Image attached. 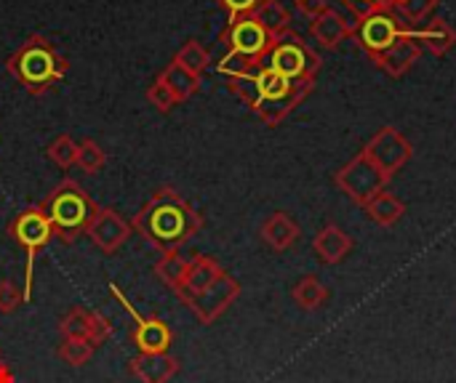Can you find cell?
I'll return each instance as SVG.
<instances>
[{
    "label": "cell",
    "instance_id": "6da1fadb",
    "mask_svg": "<svg viewBox=\"0 0 456 383\" xmlns=\"http://www.w3.org/2000/svg\"><path fill=\"white\" fill-rule=\"evenodd\" d=\"M131 229L160 253L179 251L203 229V216L174 189L160 187L134 216Z\"/></svg>",
    "mask_w": 456,
    "mask_h": 383
},
{
    "label": "cell",
    "instance_id": "7a4b0ae2",
    "mask_svg": "<svg viewBox=\"0 0 456 383\" xmlns=\"http://www.w3.org/2000/svg\"><path fill=\"white\" fill-rule=\"evenodd\" d=\"M227 88L270 128L281 125L315 88V83H291L267 64L248 75L227 77Z\"/></svg>",
    "mask_w": 456,
    "mask_h": 383
},
{
    "label": "cell",
    "instance_id": "3957f363",
    "mask_svg": "<svg viewBox=\"0 0 456 383\" xmlns=\"http://www.w3.org/2000/svg\"><path fill=\"white\" fill-rule=\"evenodd\" d=\"M5 69L21 83V88L32 96L48 93L69 69L67 59L59 53V48L43 37L29 35L5 61Z\"/></svg>",
    "mask_w": 456,
    "mask_h": 383
},
{
    "label": "cell",
    "instance_id": "277c9868",
    "mask_svg": "<svg viewBox=\"0 0 456 383\" xmlns=\"http://www.w3.org/2000/svg\"><path fill=\"white\" fill-rule=\"evenodd\" d=\"M273 40L275 37L259 24L256 16L230 19L219 35V43H224L227 53L216 64V72L235 77V75H248V72L259 69L273 48Z\"/></svg>",
    "mask_w": 456,
    "mask_h": 383
},
{
    "label": "cell",
    "instance_id": "5b68a950",
    "mask_svg": "<svg viewBox=\"0 0 456 383\" xmlns=\"http://www.w3.org/2000/svg\"><path fill=\"white\" fill-rule=\"evenodd\" d=\"M40 208L53 227V237H59L64 245H72L77 237H83L94 213L99 211V205L75 179H64L61 184H56L53 192H48V197L40 203Z\"/></svg>",
    "mask_w": 456,
    "mask_h": 383
},
{
    "label": "cell",
    "instance_id": "8992f818",
    "mask_svg": "<svg viewBox=\"0 0 456 383\" xmlns=\"http://www.w3.org/2000/svg\"><path fill=\"white\" fill-rule=\"evenodd\" d=\"M265 64L291 83H315L323 61H321L318 51L299 32L286 29L273 40V48H270Z\"/></svg>",
    "mask_w": 456,
    "mask_h": 383
},
{
    "label": "cell",
    "instance_id": "52a82bcc",
    "mask_svg": "<svg viewBox=\"0 0 456 383\" xmlns=\"http://www.w3.org/2000/svg\"><path fill=\"white\" fill-rule=\"evenodd\" d=\"M8 235L11 240L27 253V264H24V304L32 299V275H35V256L53 240V227L48 221V216L43 213L40 205H29L21 213L13 216V221L8 224Z\"/></svg>",
    "mask_w": 456,
    "mask_h": 383
},
{
    "label": "cell",
    "instance_id": "ba28073f",
    "mask_svg": "<svg viewBox=\"0 0 456 383\" xmlns=\"http://www.w3.org/2000/svg\"><path fill=\"white\" fill-rule=\"evenodd\" d=\"M411 32H414V29L403 24V19L393 11V5L379 8V11H374V13L358 19L355 27H353L355 43H358L371 59H377L379 53H385L387 48H393L401 37H406V35H411Z\"/></svg>",
    "mask_w": 456,
    "mask_h": 383
},
{
    "label": "cell",
    "instance_id": "9c48e42d",
    "mask_svg": "<svg viewBox=\"0 0 456 383\" xmlns=\"http://www.w3.org/2000/svg\"><path fill=\"white\" fill-rule=\"evenodd\" d=\"M387 176L369 160V155L361 149L350 163H345L337 173H334V184L361 208L374 200L379 192L387 189Z\"/></svg>",
    "mask_w": 456,
    "mask_h": 383
},
{
    "label": "cell",
    "instance_id": "30bf717a",
    "mask_svg": "<svg viewBox=\"0 0 456 383\" xmlns=\"http://www.w3.org/2000/svg\"><path fill=\"white\" fill-rule=\"evenodd\" d=\"M115 301L123 307V312L134 320V331H131V341L136 344L139 355H166L174 344V333L171 328L160 320V317H144L136 312L134 304H128V299L120 293L118 285H110Z\"/></svg>",
    "mask_w": 456,
    "mask_h": 383
},
{
    "label": "cell",
    "instance_id": "8fae6325",
    "mask_svg": "<svg viewBox=\"0 0 456 383\" xmlns=\"http://www.w3.org/2000/svg\"><path fill=\"white\" fill-rule=\"evenodd\" d=\"M238 296H240V283L232 275L224 272L214 285H208L200 293H192V296L182 299V304L195 315V320L200 325H211L235 304Z\"/></svg>",
    "mask_w": 456,
    "mask_h": 383
},
{
    "label": "cell",
    "instance_id": "7c38bea8",
    "mask_svg": "<svg viewBox=\"0 0 456 383\" xmlns=\"http://www.w3.org/2000/svg\"><path fill=\"white\" fill-rule=\"evenodd\" d=\"M363 152L369 155V160H371L387 179H393V176L411 160L414 147H411V141H409L398 128L385 125V128H379V131L371 136V141L363 147Z\"/></svg>",
    "mask_w": 456,
    "mask_h": 383
},
{
    "label": "cell",
    "instance_id": "4fadbf2b",
    "mask_svg": "<svg viewBox=\"0 0 456 383\" xmlns=\"http://www.w3.org/2000/svg\"><path fill=\"white\" fill-rule=\"evenodd\" d=\"M59 336L61 339H77L88 341L91 347H102L112 336V325L104 315L86 309V307H72L61 320H59Z\"/></svg>",
    "mask_w": 456,
    "mask_h": 383
},
{
    "label": "cell",
    "instance_id": "5bb4252c",
    "mask_svg": "<svg viewBox=\"0 0 456 383\" xmlns=\"http://www.w3.org/2000/svg\"><path fill=\"white\" fill-rule=\"evenodd\" d=\"M131 232H134L131 224L115 208H102V205H99V211L94 213V219H91V224L86 229V235L91 237V243L102 253H107V256L118 253L120 245L128 240Z\"/></svg>",
    "mask_w": 456,
    "mask_h": 383
},
{
    "label": "cell",
    "instance_id": "9a60e30c",
    "mask_svg": "<svg viewBox=\"0 0 456 383\" xmlns=\"http://www.w3.org/2000/svg\"><path fill=\"white\" fill-rule=\"evenodd\" d=\"M353 27L355 21H347L334 5H329L315 19H310V35L326 51H337L347 37H353Z\"/></svg>",
    "mask_w": 456,
    "mask_h": 383
},
{
    "label": "cell",
    "instance_id": "2e32d148",
    "mask_svg": "<svg viewBox=\"0 0 456 383\" xmlns=\"http://www.w3.org/2000/svg\"><path fill=\"white\" fill-rule=\"evenodd\" d=\"M422 43L417 37V29L406 37H401L393 48H387L385 53H379L377 59H371L382 72H387L390 77H403L419 59H422Z\"/></svg>",
    "mask_w": 456,
    "mask_h": 383
},
{
    "label": "cell",
    "instance_id": "e0dca14e",
    "mask_svg": "<svg viewBox=\"0 0 456 383\" xmlns=\"http://www.w3.org/2000/svg\"><path fill=\"white\" fill-rule=\"evenodd\" d=\"M353 245H355L353 237L342 227H337V224H326L315 235V240H313V251H315L318 261H323L326 267L342 264L353 253Z\"/></svg>",
    "mask_w": 456,
    "mask_h": 383
},
{
    "label": "cell",
    "instance_id": "ac0fdd59",
    "mask_svg": "<svg viewBox=\"0 0 456 383\" xmlns=\"http://www.w3.org/2000/svg\"><path fill=\"white\" fill-rule=\"evenodd\" d=\"M131 376L139 383H171V379L179 373V360L166 355H136L128 363Z\"/></svg>",
    "mask_w": 456,
    "mask_h": 383
},
{
    "label": "cell",
    "instance_id": "d6986e66",
    "mask_svg": "<svg viewBox=\"0 0 456 383\" xmlns=\"http://www.w3.org/2000/svg\"><path fill=\"white\" fill-rule=\"evenodd\" d=\"M259 237H262L265 245H270L273 251H289V248H294L297 240L302 237V229H299V224H297L289 213L275 211V213H270V216L262 221Z\"/></svg>",
    "mask_w": 456,
    "mask_h": 383
},
{
    "label": "cell",
    "instance_id": "ffe728a7",
    "mask_svg": "<svg viewBox=\"0 0 456 383\" xmlns=\"http://www.w3.org/2000/svg\"><path fill=\"white\" fill-rule=\"evenodd\" d=\"M222 275H224V269L219 267V261H216V259L203 256V253H200V256H195V259H190L187 277H184L182 288L176 291L179 301H182V299H187V296H192V293L206 291V288H208V285H214Z\"/></svg>",
    "mask_w": 456,
    "mask_h": 383
},
{
    "label": "cell",
    "instance_id": "44dd1931",
    "mask_svg": "<svg viewBox=\"0 0 456 383\" xmlns=\"http://www.w3.org/2000/svg\"><path fill=\"white\" fill-rule=\"evenodd\" d=\"M417 37H419L422 48H428L433 56H446L456 45V29L444 16L430 19L422 29H417Z\"/></svg>",
    "mask_w": 456,
    "mask_h": 383
},
{
    "label": "cell",
    "instance_id": "7402d4cb",
    "mask_svg": "<svg viewBox=\"0 0 456 383\" xmlns=\"http://www.w3.org/2000/svg\"><path fill=\"white\" fill-rule=\"evenodd\" d=\"M363 211H366V216L374 221V224H379V227H393V224H398L401 219H403V213H406V205H403V200L401 197H395L393 192H379L374 200H369L366 205H363Z\"/></svg>",
    "mask_w": 456,
    "mask_h": 383
},
{
    "label": "cell",
    "instance_id": "603a6c76",
    "mask_svg": "<svg viewBox=\"0 0 456 383\" xmlns=\"http://www.w3.org/2000/svg\"><path fill=\"white\" fill-rule=\"evenodd\" d=\"M168 88H171V93L176 96V101L182 104V101H187V99H192L198 91H200V77L198 75H192L190 69H184L182 64H176V61H171V64H166V69L158 75Z\"/></svg>",
    "mask_w": 456,
    "mask_h": 383
},
{
    "label": "cell",
    "instance_id": "cb8c5ba5",
    "mask_svg": "<svg viewBox=\"0 0 456 383\" xmlns=\"http://www.w3.org/2000/svg\"><path fill=\"white\" fill-rule=\"evenodd\" d=\"M291 299L299 309L305 312H318L326 301H329V288L315 277V275H305L294 288H291Z\"/></svg>",
    "mask_w": 456,
    "mask_h": 383
},
{
    "label": "cell",
    "instance_id": "d4e9b609",
    "mask_svg": "<svg viewBox=\"0 0 456 383\" xmlns=\"http://www.w3.org/2000/svg\"><path fill=\"white\" fill-rule=\"evenodd\" d=\"M187 269H190V259H184L179 251H168V253H163L160 259H158V264H155V277L166 285V288H171L174 293L182 288V283H184V277H187Z\"/></svg>",
    "mask_w": 456,
    "mask_h": 383
},
{
    "label": "cell",
    "instance_id": "484cf974",
    "mask_svg": "<svg viewBox=\"0 0 456 383\" xmlns=\"http://www.w3.org/2000/svg\"><path fill=\"white\" fill-rule=\"evenodd\" d=\"M254 16L259 19V24H262L273 37H278L281 32L291 29V13H289V8H286L281 0H265L262 8H259Z\"/></svg>",
    "mask_w": 456,
    "mask_h": 383
},
{
    "label": "cell",
    "instance_id": "4316f807",
    "mask_svg": "<svg viewBox=\"0 0 456 383\" xmlns=\"http://www.w3.org/2000/svg\"><path fill=\"white\" fill-rule=\"evenodd\" d=\"M174 61L182 64L184 69H190L192 75L200 77V75L208 69V64H211V53H208V48H206L200 40H187V43L176 51Z\"/></svg>",
    "mask_w": 456,
    "mask_h": 383
},
{
    "label": "cell",
    "instance_id": "83f0119b",
    "mask_svg": "<svg viewBox=\"0 0 456 383\" xmlns=\"http://www.w3.org/2000/svg\"><path fill=\"white\" fill-rule=\"evenodd\" d=\"M438 3L441 0H398V3H393V11L403 19L406 27L417 29L422 21L430 19V13L438 8Z\"/></svg>",
    "mask_w": 456,
    "mask_h": 383
},
{
    "label": "cell",
    "instance_id": "f1b7e54d",
    "mask_svg": "<svg viewBox=\"0 0 456 383\" xmlns=\"http://www.w3.org/2000/svg\"><path fill=\"white\" fill-rule=\"evenodd\" d=\"M75 165L83 171V173H88V176H94V173H99L104 165H107V152L94 141V139H83L80 144H77V157H75Z\"/></svg>",
    "mask_w": 456,
    "mask_h": 383
},
{
    "label": "cell",
    "instance_id": "f546056e",
    "mask_svg": "<svg viewBox=\"0 0 456 383\" xmlns=\"http://www.w3.org/2000/svg\"><path fill=\"white\" fill-rule=\"evenodd\" d=\"M94 352H96V347H91L88 341H77V339H61V344H59V349H56L59 360H61L64 365H69V368H83V365H88L91 357H94Z\"/></svg>",
    "mask_w": 456,
    "mask_h": 383
},
{
    "label": "cell",
    "instance_id": "4dcf8cb0",
    "mask_svg": "<svg viewBox=\"0 0 456 383\" xmlns=\"http://www.w3.org/2000/svg\"><path fill=\"white\" fill-rule=\"evenodd\" d=\"M45 155L53 165H59L61 171L72 168L75 165V157H77V141L69 136V133H59L48 147H45Z\"/></svg>",
    "mask_w": 456,
    "mask_h": 383
},
{
    "label": "cell",
    "instance_id": "1f68e13d",
    "mask_svg": "<svg viewBox=\"0 0 456 383\" xmlns=\"http://www.w3.org/2000/svg\"><path fill=\"white\" fill-rule=\"evenodd\" d=\"M147 101L158 109V112H171L179 101H176V96L171 93V88L160 80V77H155L150 85H147Z\"/></svg>",
    "mask_w": 456,
    "mask_h": 383
},
{
    "label": "cell",
    "instance_id": "d6a6232c",
    "mask_svg": "<svg viewBox=\"0 0 456 383\" xmlns=\"http://www.w3.org/2000/svg\"><path fill=\"white\" fill-rule=\"evenodd\" d=\"M265 0H216V5L227 13L230 19H240V16H254L262 8Z\"/></svg>",
    "mask_w": 456,
    "mask_h": 383
},
{
    "label": "cell",
    "instance_id": "836d02e7",
    "mask_svg": "<svg viewBox=\"0 0 456 383\" xmlns=\"http://www.w3.org/2000/svg\"><path fill=\"white\" fill-rule=\"evenodd\" d=\"M19 304H24L21 291L11 283V280H0V315H11L19 309Z\"/></svg>",
    "mask_w": 456,
    "mask_h": 383
},
{
    "label": "cell",
    "instance_id": "e575fe53",
    "mask_svg": "<svg viewBox=\"0 0 456 383\" xmlns=\"http://www.w3.org/2000/svg\"><path fill=\"white\" fill-rule=\"evenodd\" d=\"M345 5H347V11L353 13V19L358 21V19L369 16V13H374V11H379V8H387V5H393V3H390V0H345Z\"/></svg>",
    "mask_w": 456,
    "mask_h": 383
},
{
    "label": "cell",
    "instance_id": "d590c367",
    "mask_svg": "<svg viewBox=\"0 0 456 383\" xmlns=\"http://www.w3.org/2000/svg\"><path fill=\"white\" fill-rule=\"evenodd\" d=\"M297 3V8L307 16V19H315L318 13H323L331 3L329 0H294Z\"/></svg>",
    "mask_w": 456,
    "mask_h": 383
},
{
    "label": "cell",
    "instance_id": "8d00e7d4",
    "mask_svg": "<svg viewBox=\"0 0 456 383\" xmlns=\"http://www.w3.org/2000/svg\"><path fill=\"white\" fill-rule=\"evenodd\" d=\"M0 383H16V379H13V371L8 368V363L0 357Z\"/></svg>",
    "mask_w": 456,
    "mask_h": 383
},
{
    "label": "cell",
    "instance_id": "74e56055",
    "mask_svg": "<svg viewBox=\"0 0 456 383\" xmlns=\"http://www.w3.org/2000/svg\"><path fill=\"white\" fill-rule=\"evenodd\" d=\"M390 3H398V0H390Z\"/></svg>",
    "mask_w": 456,
    "mask_h": 383
}]
</instances>
